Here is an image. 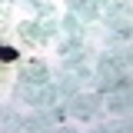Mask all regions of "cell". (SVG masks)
<instances>
[{"label":"cell","instance_id":"6da1fadb","mask_svg":"<svg viewBox=\"0 0 133 133\" xmlns=\"http://www.w3.org/2000/svg\"><path fill=\"white\" fill-rule=\"evenodd\" d=\"M20 80H23V83H43V80H47V70H43L40 63H30V70L20 73Z\"/></svg>","mask_w":133,"mask_h":133},{"label":"cell","instance_id":"7a4b0ae2","mask_svg":"<svg viewBox=\"0 0 133 133\" xmlns=\"http://www.w3.org/2000/svg\"><path fill=\"white\" fill-rule=\"evenodd\" d=\"M0 60H3V63H14V60H17V50H0Z\"/></svg>","mask_w":133,"mask_h":133}]
</instances>
